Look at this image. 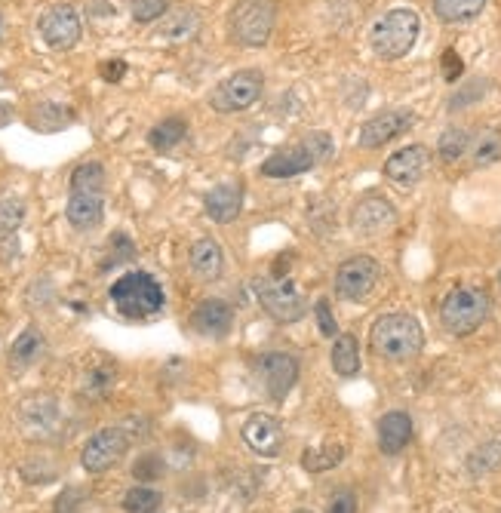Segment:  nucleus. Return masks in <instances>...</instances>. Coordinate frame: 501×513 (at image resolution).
Instances as JSON below:
<instances>
[{"label":"nucleus","mask_w":501,"mask_h":513,"mask_svg":"<svg viewBox=\"0 0 501 513\" xmlns=\"http://www.w3.org/2000/svg\"><path fill=\"white\" fill-rule=\"evenodd\" d=\"M332 154V139L326 133H311L305 142L292 145L286 151L271 154L262 163V176L268 179H289V176H299L308 173L311 166H317L320 160H326Z\"/></svg>","instance_id":"obj_5"},{"label":"nucleus","mask_w":501,"mask_h":513,"mask_svg":"<svg viewBox=\"0 0 501 513\" xmlns=\"http://www.w3.org/2000/svg\"><path fill=\"white\" fill-rule=\"evenodd\" d=\"M314 314H317L320 332H323L326 338H336L339 326H336V317H332V308H329V302H326V298H320V302H317V308H314Z\"/></svg>","instance_id":"obj_37"},{"label":"nucleus","mask_w":501,"mask_h":513,"mask_svg":"<svg viewBox=\"0 0 501 513\" xmlns=\"http://www.w3.org/2000/svg\"><path fill=\"white\" fill-rule=\"evenodd\" d=\"M498 464H501V437L486 443L483 449H477L471 455V470H474V474H486V470H492Z\"/></svg>","instance_id":"obj_35"},{"label":"nucleus","mask_w":501,"mask_h":513,"mask_svg":"<svg viewBox=\"0 0 501 513\" xmlns=\"http://www.w3.org/2000/svg\"><path fill=\"white\" fill-rule=\"evenodd\" d=\"M259 372H262V384H265V391L271 394V400H286V394L292 391V384L299 381L296 357L283 354V351L265 354L262 363H259Z\"/></svg>","instance_id":"obj_15"},{"label":"nucleus","mask_w":501,"mask_h":513,"mask_svg":"<svg viewBox=\"0 0 501 513\" xmlns=\"http://www.w3.org/2000/svg\"><path fill=\"white\" fill-rule=\"evenodd\" d=\"M37 31H40V37H44V44L50 50H71L80 40V16L68 4L50 7L44 16H40Z\"/></svg>","instance_id":"obj_12"},{"label":"nucleus","mask_w":501,"mask_h":513,"mask_svg":"<svg viewBox=\"0 0 501 513\" xmlns=\"http://www.w3.org/2000/svg\"><path fill=\"white\" fill-rule=\"evenodd\" d=\"M4 34H7V22H4V16H0V44H4Z\"/></svg>","instance_id":"obj_41"},{"label":"nucleus","mask_w":501,"mask_h":513,"mask_svg":"<svg viewBox=\"0 0 501 513\" xmlns=\"http://www.w3.org/2000/svg\"><path fill=\"white\" fill-rule=\"evenodd\" d=\"M68 123H71V114H68V108H59V105H37L31 114V126L40 133L62 130Z\"/></svg>","instance_id":"obj_31"},{"label":"nucleus","mask_w":501,"mask_h":513,"mask_svg":"<svg viewBox=\"0 0 501 513\" xmlns=\"http://www.w3.org/2000/svg\"><path fill=\"white\" fill-rule=\"evenodd\" d=\"M40 354H44V335H40L34 326L25 329L16 341H13V348H10V363L16 369H28L40 360Z\"/></svg>","instance_id":"obj_24"},{"label":"nucleus","mask_w":501,"mask_h":513,"mask_svg":"<svg viewBox=\"0 0 501 513\" xmlns=\"http://www.w3.org/2000/svg\"><path fill=\"white\" fill-rule=\"evenodd\" d=\"M200 31V19L194 10L179 7V10H166L163 19L154 28V37L160 40H170V44H182V40H191Z\"/></svg>","instance_id":"obj_22"},{"label":"nucleus","mask_w":501,"mask_h":513,"mask_svg":"<svg viewBox=\"0 0 501 513\" xmlns=\"http://www.w3.org/2000/svg\"><path fill=\"white\" fill-rule=\"evenodd\" d=\"M498 283H501V274H498Z\"/></svg>","instance_id":"obj_43"},{"label":"nucleus","mask_w":501,"mask_h":513,"mask_svg":"<svg viewBox=\"0 0 501 513\" xmlns=\"http://www.w3.org/2000/svg\"><path fill=\"white\" fill-rule=\"evenodd\" d=\"M274 28V4L271 0H240L228 16V31L243 47L268 44Z\"/></svg>","instance_id":"obj_6"},{"label":"nucleus","mask_w":501,"mask_h":513,"mask_svg":"<svg viewBox=\"0 0 501 513\" xmlns=\"http://www.w3.org/2000/svg\"><path fill=\"white\" fill-rule=\"evenodd\" d=\"M296 513H311V510H296Z\"/></svg>","instance_id":"obj_42"},{"label":"nucleus","mask_w":501,"mask_h":513,"mask_svg":"<svg viewBox=\"0 0 501 513\" xmlns=\"http://www.w3.org/2000/svg\"><path fill=\"white\" fill-rule=\"evenodd\" d=\"M458 74H462V59L455 56V50H446V56H443V77L446 80H458Z\"/></svg>","instance_id":"obj_39"},{"label":"nucleus","mask_w":501,"mask_h":513,"mask_svg":"<svg viewBox=\"0 0 501 513\" xmlns=\"http://www.w3.org/2000/svg\"><path fill=\"white\" fill-rule=\"evenodd\" d=\"M394 225H397V209L391 200H385L379 194L363 197L351 212V228L360 237H379V234L391 231Z\"/></svg>","instance_id":"obj_13"},{"label":"nucleus","mask_w":501,"mask_h":513,"mask_svg":"<svg viewBox=\"0 0 501 513\" xmlns=\"http://www.w3.org/2000/svg\"><path fill=\"white\" fill-rule=\"evenodd\" d=\"M25 222V200L16 194H0V240H7Z\"/></svg>","instance_id":"obj_28"},{"label":"nucleus","mask_w":501,"mask_h":513,"mask_svg":"<svg viewBox=\"0 0 501 513\" xmlns=\"http://www.w3.org/2000/svg\"><path fill=\"white\" fill-rule=\"evenodd\" d=\"M412 443V418L406 412H388L379 421V449L385 455H400Z\"/></svg>","instance_id":"obj_21"},{"label":"nucleus","mask_w":501,"mask_h":513,"mask_svg":"<svg viewBox=\"0 0 501 513\" xmlns=\"http://www.w3.org/2000/svg\"><path fill=\"white\" fill-rule=\"evenodd\" d=\"M256 292H259V302L262 308L274 317V320H283V323H292L305 317V302L302 295L296 292L289 280H274V277H265L256 283Z\"/></svg>","instance_id":"obj_10"},{"label":"nucleus","mask_w":501,"mask_h":513,"mask_svg":"<svg viewBox=\"0 0 501 513\" xmlns=\"http://www.w3.org/2000/svg\"><path fill=\"white\" fill-rule=\"evenodd\" d=\"M489 314V295L480 286H458L443 298L440 323L449 335H471Z\"/></svg>","instance_id":"obj_4"},{"label":"nucleus","mask_w":501,"mask_h":513,"mask_svg":"<svg viewBox=\"0 0 501 513\" xmlns=\"http://www.w3.org/2000/svg\"><path fill=\"white\" fill-rule=\"evenodd\" d=\"M203 206H206V216H210L213 222L228 225L240 216V209H243V188L237 182H225L203 197Z\"/></svg>","instance_id":"obj_20"},{"label":"nucleus","mask_w":501,"mask_h":513,"mask_svg":"<svg viewBox=\"0 0 501 513\" xmlns=\"http://www.w3.org/2000/svg\"><path fill=\"white\" fill-rule=\"evenodd\" d=\"M419 31H422L419 13L400 7V10L385 13L379 22L372 25L369 44H372L375 56H382V59H403L415 47V40H419Z\"/></svg>","instance_id":"obj_2"},{"label":"nucleus","mask_w":501,"mask_h":513,"mask_svg":"<svg viewBox=\"0 0 501 513\" xmlns=\"http://www.w3.org/2000/svg\"><path fill=\"white\" fill-rule=\"evenodd\" d=\"M130 13H133V19H136V22H154V19H163V13H166V0H133Z\"/></svg>","instance_id":"obj_36"},{"label":"nucleus","mask_w":501,"mask_h":513,"mask_svg":"<svg viewBox=\"0 0 501 513\" xmlns=\"http://www.w3.org/2000/svg\"><path fill=\"white\" fill-rule=\"evenodd\" d=\"M71 191H105V169L99 163H83L71 173Z\"/></svg>","instance_id":"obj_32"},{"label":"nucleus","mask_w":501,"mask_h":513,"mask_svg":"<svg viewBox=\"0 0 501 513\" xmlns=\"http://www.w3.org/2000/svg\"><path fill=\"white\" fill-rule=\"evenodd\" d=\"M19 424L25 437L34 440H56L62 431V412L53 397H31L19 409Z\"/></svg>","instance_id":"obj_11"},{"label":"nucleus","mask_w":501,"mask_h":513,"mask_svg":"<svg viewBox=\"0 0 501 513\" xmlns=\"http://www.w3.org/2000/svg\"><path fill=\"white\" fill-rule=\"evenodd\" d=\"M345 458V449L342 446H320V449H305L302 455V467L311 470V474H323V470H332L339 467Z\"/></svg>","instance_id":"obj_29"},{"label":"nucleus","mask_w":501,"mask_h":513,"mask_svg":"<svg viewBox=\"0 0 501 513\" xmlns=\"http://www.w3.org/2000/svg\"><path fill=\"white\" fill-rule=\"evenodd\" d=\"M130 449V437L120 431V427H102V431H96L87 446H83L80 452V464L83 470H90V474H105V470H111L123 455H127Z\"/></svg>","instance_id":"obj_7"},{"label":"nucleus","mask_w":501,"mask_h":513,"mask_svg":"<svg viewBox=\"0 0 501 513\" xmlns=\"http://www.w3.org/2000/svg\"><path fill=\"white\" fill-rule=\"evenodd\" d=\"M332 369H336L342 378H351L360 372V348H357V338L354 335H339L336 345H332Z\"/></svg>","instance_id":"obj_25"},{"label":"nucleus","mask_w":501,"mask_h":513,"mask_svg":"<svg viewBox=\"0 0 501 513\" xmlns=\"http://www.w3.org/2000/svg\"><path fill=\"white\" fill-rule=\"evenodd\" d=\"M123 71H127V65H123L120 59H111V62L102 65V77H105V80H120Z\"/></svg>","instance_id":"obj_40"},{"label":"nucleus","mask_w":501,"mask_h":513,"mask_svg":"<svg viewBox=\"0 0 501 513\" xmlns=\"http://www.w3.org/2000/svg\"><path fill=\"white\" fill-rule=\"evenodd\" d=\"M191 268L200 280H216L225 268V252L216 240L203 237L191 246Z\"/></svg>","instance_id":"obj_23"},{"label":"nucleus","mask_w":501,"mask_h":513,"mask_svg":"<svg viewBox=\"0 0 501 513\" xmlns=\"http://www.w3.org/2000/svg\"><path fill=\"white\" fill-rule=\"evenodd\" d=\"M428 160H431V151L425 145H406L388 157L385 176L400 188H412V185H419V179L425 176Z\"/></svg>","instance_id":"obj_17"},{"label":"nucleus","mask_w":501,"mask_h":513,"mask_svg":"<svg viewBox=\"0 0 501 513\" xmlns=\"http://www.w3.org/2000/svg\"><path fill=\"white\" fill-rule=\"evenodd\" d=\"M231 323H234V311L228 302H222V298H206V302H200L191 314V326L203 335H228L231 332Z\"/></svg>","instance_id":"obj_19"},{"label":"nucleus","mask_w":501,"mask_h":513,"mask_svg":"<svg viewBox=\"0 0 501 513\" xmlns=\"http://www.w3.org/2000/svg\"><path fill=\"white\" fill-rule=\"evenodd\" d=\"M486 0H434V13L440 22H468L480 16Z\"/></svg>","instance_id":"obj_27"},{"label":"nucleus","mask_w":501,"mask_h":513,"mask_svg":"<svg viewBox=\"0 0 501 513\" xmlns=\"http://www.w3.org/2000/svg\"><path fill=\"white\" fill-rule=\"evenodd\" d=\"M65 216L77 231H90L105 216V191H71Z\"/></svg>","instance_id":"obj_18"},{"label":"nucleus","mask_w":501,"mask_h":513,"mask_svg":"<svg viewBox=\"0 0 501 513\" xmlns=\"http://www.w3.org/2000/svg\"><path fill=\"white\" fill-rule=\"evenodd\" d=\"M123 510L127 513H157L160 504H163V495L157 489H148V486H136L123 495Z\"/></svg>","instance_id":"obj_30"},{"label":"nucleus","mask_w":501,"mask_h":513,"mask_svg":"<svg viewBox=\"0 0 501 513\" xmlns=\"http://www.w3.org/2000/svg\"><path fill=\"white\" fill-rule=\"evenodd\" d=\"M262 96V74L259 71H237L228 80H222L216 93L210 96V105L222 114L246 111L249 105H256Z\"/></svg>","instance_id":"obj_8"},{"label":"nucleus","mask_w":501,"mask_h":513,"mask_svg":"<svg viewBox=\"0 0 501 513\" xmlns=\"http://www.w3.org/2000/svg\"><path fill=\"white\" fill-rule=\"evenodd\" d=\"M329 513H357V501L351 492H339L336 498L329 501Z\"/></svg>","instance_id":"obj_38"},{"label":"nucleus","mask_w":501,"mask_h":513,"mask_svg":"<svg viewBox=\"0 0 501 513\" xmlns=\"http://www.w3.org/2000/svg\"><path fill=\"white\" fill-rule=\"evenodd\" d=\"M283 424L274 415L256 412L243 424V443L262 458H277L283 452Z\"/></svg>","instance_id":"obj_14"},{"label":"nucleus","mask_w":501,"mask_h":513,"mask_svg":"<svg viewBox=\"0 0 501 513\" xmlns=\"http://www.w3.org/2000/svg\"><path fill=\"white\" fill-rule=\"evenodd\" d=\"M379 277H382V268L372 255H354V259L342 262L336 271V292L348 298V302H360V298H366L372 286L379 283Z\"/></svg>","instance_id":"obj_9"},{"label":"nucleus","mask_w":501,"mask_h":513,"mask_svg":"<svg viewBox=\"0 0 501 513\" xmlns=\"http://www.w3.org/2000/svg\"><path fill=\"white\" fill-rule=\"evenodd\" d=\"M415 123V114L412 111H385L379 117H372L360 126V136H357V145L360 148H382L385 142L403 136L409 126Z\"/></svg>","instance_id":"obj_16"},{"label":"nucleus","mask_w":501,"mask_h":513,"mask_svg":"<svg viewBox=\"0 0 501 513\" xmlns=\"http://www.w3.org/2000/svg\"><path fill=\"white\" fill-rule=\"evenodd\" d=\"M468 145H471V136L465 130H446L437 142V151L446 163H455V160H462Z\"/></svg>","instance_id":"obj_33"},{"label":"nucleus","mask_w":501,"mask_h":513,"mask_svg":"<svg viewBox=\"0 0 501 513\" xmlns=\"http://www.w3.org/2000/svg\"><path fill=\"white\" fill-rule=\"evenodd\" d=\"M501 157V136L495 130H483L474 142V163L477 166H489Z\"/></svg>","instance_id":"obj_34"},{"label":"nucleus","mask_w":501,"mask_h":513,"mask_svg":"<svg viewBox=\"0 0 501 513\" xmlns=\"http://www.w3.org/2000/svg\"><path fill=\"white\" fill-rule=\"evenodd\" d=\"M188 136V123L182 117H166L163 123H157L154 130L148 133V142L154 151H170L176 148L182 139Z\"/></svg>","instance_id":"obj_26"},{"label":"nucleus","mask_w":501,"mask_h":513,"mask_svg":"<svg viewBox=\"0 0 501 513\" xmlns=\"http://www.w3.org/2000/svg\"><path fill=\"white\" fill-rule=\"evenodd\" d=\"M369 345L382 360L406 363L422 354L425 332H422V323L409 314H385L382 320H375Z\"/></svg>","instance_id":"obj_1"},{"label":"nucleus","mask_w":501,"mask_h":513,"mask_svg":"<svg viewBox=\"0 0 501 513\" xmlns=\"http://www.w3.org/2000/svg\"><path fill=\"white\" fill-rule=\"evenodd\" d=\"M111 305L123 314V317H151L163 308V289L160 283L145 274V271H133V274H123L120 280H114L111 286Z\"/></svg>","instance_id":"obj_3"}]
</instances>
